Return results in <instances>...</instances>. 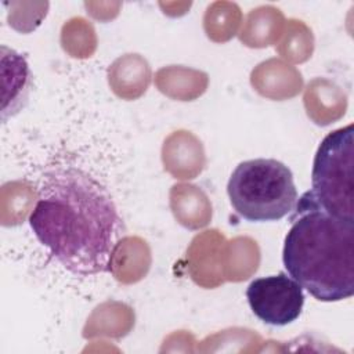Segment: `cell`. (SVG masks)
<instances>
[{
    "label": "cell",
    "instance_id": "6da1fadb",
    "mask_svg": "<svg viewBox=\"0 0 354 354\" xmlns=\"http://www.w3.org/2000/svg\"><path fill=\"white\" fill-rule=\"evenodd\" d=\"M29 225L50 254L76 277L109 272L126 235L123 218L105 185L69 166L44 173Z\"/></svg>",
    "mask_w": 354,
    "mask_h": 354
},
{
    "label": "cell",
    "instance_id": "7a4b0ae2",
    "mask_svg": "<svg viewBox=\"0 0 354 354\" xmlns=\"http://www.w3.org/2000/svg\"><path fill=\"white\" fill-rule=\"evenodd\" d=\"M282 261L314 299L340 301L354 293V221L324 210L304 192L290 213Z\"/></svg>",
    "mask_w": 354,
    "mask_h": 354
},
{
    "label": "cell",
    "instance_id": "3957f363",
    "mask_svg": "<svg viewBox=\"0 0 354 354\" xmlns=\"http://www.w3.org/2000/svg\"><path fill=\"white\" fill-rule=\"evenodd\" d=\"M227 194L234 210L254 223L281 220L297 202L290 169L270 158L241 162L230 176Z\"/></svg>",
    "mask_w": 354,
    "mask_h": 354
},
{
    "label": "cell",
    "instance_id": "277c9868",
    "mask_svg": "<svg viewBox=\"0 0 354 354\" xmlns=\"http://www.w3.org/2000/svg\"><path fill=\"white\" fill-rule=\"evenodd\" d=\"M354 126L328 133L317 148L311 189L314 201L328 213L354 221Z\"/></svg>",
    "mask_w": 354,
    "mask_h": 354
},
{
    "label": "cell",
    "instance_id": "5b68a950",
    "mask_svg": "<svg viewBox=\"0 0 354 354\" xmlns=\"http://www.w3.org/2000/svg\"><path fill=\"white\" fill-rule=\"evenodd\" d=\"M246 299L253 314L271 326L292 324L304 306L303 288L285 272L253 279L246 289Z\"/></svg>",
    "mask_w": 354,
    "mask_h": 354
},
{
    "label": "cell",
    "instance_id": "8992f818",
    "mask_svg": "<svg viewBox=\"0 0 354 354\" xmlns=\"http://www.w3.org/2000/svg\"><path fill=\"white\" fill-rule=\"evenodd\" d=\"M1 120L6 123L8 118L15 116L26 106L32 90V72L22 54L1 46Z\"/></svg>",
    "mask_w": 354,
    "mask_h": 354
}]
</instances>
